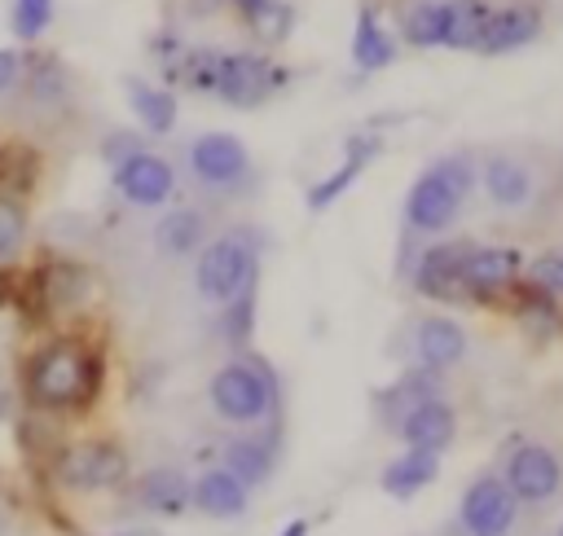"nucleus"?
<instances>
[{"mask_svg":"<svg viewBox=\"0 0 563 536\" xmlns=\"http://www.w3.org/2000/svg\"><path fill=\"white\" fill-rule=\"evenodd\" d=\"M207 400H211V413L220 422L260 426V422H273L277 417V378H273V369L264 360L233 356V360H224L211 373Z\"/></svg>","mask_w":563,"mask_h":536,"instance_id":"2","label":"nucleus"},{"mask_svg":"<svg viewBox=\"0 0 563 536\" xmlns=\"http://www.w3.org/2000/svg\"><path fill=\"white\" fill-rule=\"evenodd\" d=\"M519 518V501L510 496V488L501 483V474H475L462 492L457 505V527L462 536H510Z\"/></svg>","mask_w":563,"mask_h":536,"instance_id":"9","label":"nucleus"},{"mask_svg":"<svg viewBox=\"0 0 563 536\" xmlns=\"http://www.w3.org/2000/svg\"><path fill=\"white\" fill-rule=\"evenodd\" d=\"M440 474V453H418V448H405L400 457H391L387 466H383V474H378V483H383V492H391V496H413V492H422L431 479Z\"/></svg>","mask_w":563,"mask_h":536,"instance_id":"24","label":"nucleus"},{"mask_svg":"<svg viewBox=\"0 0 563 536\" xmlns=\"http://www.w3.org/2000/svg\"><path fill=\"white\" fill-rule=\"evenodd\" d=\"M471 185H475V163H471L466 154H444V158H435V163L413 180V189H409V198H405V224H409L413 233H444V228L457 220V211H462Z\"/></svg>","mask_w":563,"mask_h":536,"instance_id":"3","label":"nucleus"},{"mask_svg":"<svg viewBox=\"0 0 563 536\" xmlns=\"http://www.w3.org/2000/svg\"><path fill=\"white\" fill-rule=\"evenodd\" d=\"M123 97H128V105H132V114L141 119L145 132L167 136V132L176 127V92H172V88L128 75V79H123Z\"/></svg>","mask_w":563,"mask_h":536,"instance_id":"20","label":"nucleus"},{"mask_svg":"<svg viewBox=\"0 0 563 536\" xmlns=\"http://www.w3.org/2000/svg\"><path fill=\"white\" fill-rule=\"evenodd\" d=\"M396 435L405 439V448L440 453V448H449V444H453V435H457V413H453L440 395H431V400L413 404V409L396 422Z\"/></svg>","mask_w":563,"mask_h":536,"instance_id":"14","label":"nucleus"},{"mask_svg":"<svg viewBox=\"0 0 563 536\" xmlns=\"http://www.w3.org/2000/svg\"><path fill=\"white\" fill-rule=\"evenodd\" d=\"M554 536H563V523H559V532H554Z\"/></svg>","mask_w":563,"mask_h":536,"instance_id":"39","label":"nucleus"},{"mask_svg":"<svg viewBox=\"0 0 563 536\" xmlns=\"http://www.w3.org/2000/svg\"><path fill=\"white\" fill-rule=\"evenodd\" d=\"M224 334H229L233 343H242V338L251 334V290H246L242 299L224 303Z\"/></svg>","mask_w":563,"mask_h":536,"instance_id":"34","label":"nucleus"},{"mask_svg":"<svg viewBox=\"0 0 563 536\" xmlns=\"http://www.w3.org/2000/svg\"><path fill=\"white\" fill-rule=\"evenodd\" d=\"M26 294L35 303L40 316H66V312H79L92 303L97 294V272L70 255H53V259H40L31 281H26Z\"/></svg>","mask_w":563,"mask_h":536,"instance_id":"6","label":"nucleus"},{"mask_svg":"<svg viewBox=\"0 0 563 536\" xmlns=\"http://www.w3.org/2000/svg\"><path fill=\"white\" fill-rule=\"evenodd\" d=\"M435 395V373H422V369H413L409 378H400L387 395H383V413H387V422L396 426L413 404H422V400H431Z\"/></svg>","mask_w":563,"mask_h":536,"instance_id":"28","label":"nucleus"},{"mask_svg":"<svg viewBox=\"0 0 563 536\" xmlns=\"http://www.w3.org/2000/svg\"><path fill=\"white\" fill-rule=\"evenodd\" d=\"M484 193H488L497 206L515 211V206H528V202H532L537 180H532V171H528L519 158L493 154V158L484 163Z\"/></svg>","mask_w":563,"mask_h":536,"instance_id":"22","label":"nucleus"},{"mask_svg":"<svg viewBox=\"0 0 563 536\" xmlns=\"http://www.w3.org/2000/svg\"><path fill=\"white\" fill-rule=\"evenodd\" d=\"M114 193L128 202V206H141V211H154V206H167L172 193H176V171L163 154L154 149H141L123 163H114Z\"/></svg>","mask_w":563,"mask_h":536,"instance_id":"11","label":"nucleus"},{"mask_svg":"<svg viewBox=\"0 0 563 536\" xmlns=\"http://www.w3.org/2000/svg\"><path fill=\"white\" fill-rule=\"evenodd\" d=\"M22 88H26L35 101L53 105V101H62V97H66V75H62V66H57V62L40 57V62H35V70L26 66V75H22Z\"/></svg>","mask_w":563,"mask_h":536,"instance_id":"32","label":"nucleus"},{"mask_svg":"<svg viewBox=\"0 0 563 536\" xmlns=\"http://www.w3.org/2000/svg\"><path fill=\"white\" fill-rule=\"evenodd\" d=\"M519 264L523 259L510 246H466V259H462V294H475V299L501 294L519 277Z\"/></svg>","mask_w":563,"mask_h":536,"instance_id":"13","label":"nucleus"},{"mask_svg":"<svg viewBox=\"0 0 563 536\" xmlns=\"http://www.w3.org/2000/svg\"><path fill=\"white\" fill-rule=\"evenodd\" d=\"M101 387H106V356L84 334H66V330L48 334L22 356L18 391L31 413L44 417L84 413L97 404Z\"/></svg>","mask_w":563,"mask_h":536,"instance_id":"1","label":"nucleus"},{"mask_svg":"<svg viewBox=\"0 0 563 536\" xmlns=\"http://www.w3.org/2000/svg\"><path fill=\"white\" fill-rule=\"evenodd\" d=\"M202 242H207V220H202L198 206H172V211H163L158 224H154V246H158V255H167V259L198 255Z\"/></svg>","mask_w":563,"mask_h":536,"instance_id":"19","label":"nucleus"},{"mask_svg":"<svg viewBox=\"0 0 563 536\" xmlns=\"http://www.w3.org/2000/svg\"><path fill=\"white\" fill-rule=\"evenodd\" d=\"M462 259H466V246H457V242L427 246L413 264V290L427 299H457L462 294Z\"/></svg>","mask_w":563,"mask_h":536,"instance_id":"16","label":"nucleus"},{"mask_svg":"<svg viewBox=\"0 0 563 536\" xmlns=\"http://www.w3.org/2000/svg\"><path fill=\"white\" fill-rule=\"evenodd\" d=\"M286 75L264 53H216L211 62V92L229 105H260Z\"/></svg>","mask_w":563,"mask_h":536,"instance_id":"8","label":"nucleus"},{"mask_svg":"<svg viewBox=\"0 0 563 536\" xmlns=\"http://www.w3.org/2000/svg\"><path fill=\"white\" fill-rule=\"evenodd\" d=\"M189 505H194L198 514H207V518H238V514H246V505H251V488H246L242 479H233L224 466H211V470H202V474L194 479Z\"/></svg>","mask_w":563,"mask_h":536,"instance_id":"17","label":"nucleus"},{"mask_svg":"<svg viewBox=\"0 0 563 536\" xmlns=\"http://www.w3.org/2000/svg\"><path fill=\"white\" fill-rule=\"evenodd\" d=\"M488 22V4L484 0H444V48H475L479 31Z\"/></svg>","mask_w":563,"mask_h":536,"instance_id":"26","label":"nucleus"},{"mask_svg":"<svg viewBox=\"0 0 563 536\" xmlns=\"http://www.w3.org/2000/svg\"><path fill=\"white\" fill-rule=\"evenodd\" d=\"M9 409H13V395H9V391H4V387H0V422H4V417H9Z\"/></svg>","mask_w":563,"mask_h":536,"instance_id":"38","label":"nucleus"},{"mask_svg":"<svg viewBox=\"0 0 563 536\" xmlns=\"http://www.w3.org/2000/svg\"><path fill=\"white\" fill-rule=\"evenodd\" d=\"M255 242L246 233H220L211 242H202V250L194 255V286L207 303L224 308L233 299H242L255 286Z\"/></svg>","mask_w":563,"mask_h":536,"instance_id":"5","label":"nucleus"},{"mask_svg":"<svg viewBox=\"0 0 563 536\" xmlns=\"http://www.w3.org/2000/svg\"><path fill=\"white\" fill-rule=\"evenodd\" d=\"M185 163H189L194 180L202 189H216V193H233V189H242L251 180V154L233 132L194 136L189 149H185Z\"/></svg>","mask_w":563,"mask_h":536,"instance_id":"7","label":"nucleus"},{"mask_svg":"<svg viewBox=\"0 0 563 536\" xmlns=\"http://www.w3.org/2000/svg\"><path fill=\"white\" fill-rule=\"evenodd\" d=\"M26 233H31L26 198L0 189V264H13L18 259V250L26 246Z\"/></svg>","mask_w":563,"mask_h":536,"instance_id":"27","label":"nucleus"},{"mask_svg":"<svg viewBox=\"0 0 563 536\" xmlns=\"http://www.w3.org/2000/svg\"><path fill=\"white\" fill-rule=\"evenodd\" d=\"M537 35H541V13L532 4H506V9H488V22H484L475 48L479 53H510Z\"/></svg>","mask_w":563,"mask_h":536,"instance_id":"18","label":"nucleus"},{"mask_svg":"<svg viewBox=\"0 0 563 536\" xmlns=\"http://www.w3.org/2000/svg\"><path fill=\"white\" fill-rule=\"evenodd\" d=\"M189 488L194 479L180 470V466H150L141 470V479L132 483V496L145 514H158V518H176L189 510Z\"/></svg>","mask_w":563,"mask_h":536,"instance_id":"15","label":"nucleus"},{"mask_svg":"<svg viewBox=\"0 0 563 536\" xmlns=\"http://www.w3.org/2000/svg\"><path fill=\"white\" fill-rule=\"evenodd\" d=\"M233 4H238V13L246 18V26H251L255 35H264V40H282L286 26H290V9L277 4V0H233Z\"/></svg>","mask_w":563,"mask_h":536,"instance_id":"30","label":"nucleus"},{"mask_svg":"<svg viewBox=\"0 0 563 536\" xmlns=\"http://www.w3.org/2000/svg\"><path fill=\"white\" fill-rule=\"evenodd\" d=\"M277 536H308V518H290V523H286Z\"/></svg>","mask_w":563,"mask_h":536,"instance_id":"37","label":"nucleus"},{"mask_svg":"<svg viewBox=\"0 0 563 536\" xmlns=\"http://www.w3.org/2000/svg\"><path fill=\"white\" fill-rule=\"evenodd\" d=\"M128 470H132L128 448L119 439H106V435L66 439L48 457V474L66 492H106V488H119V483H128Z\"/></svg>","mask_w":563,"mask_h":536,"instance_id":"4","label":"nucleus"},{"mask_svg":"<svg viewBox=\"0 0 563 536\" xmlns=\"http://www.w3.org/2000/svg\"><path fill=\"white\" fill-rule=\"evenodd\" d=\"M374 154H378V136H369V132L352 136V141H347V149H343V163H339V167H334L325 180H317V185L308 189V206H312V211L330 206V202H334L343 189H352V180H356V176L369 167V158H374Z\"/></svg>","mask_w":563,"mask_h":536,"instance_id":"21","label":"nucleus"},{"mask_svg":"<svg viewBox=\"0 0 563 536\" xmlns=\"http://www.w3.org/2000/svg\"><path fill=\"white\" fill-rule=\"evenodd\" d=\"M9 26L18 40H40L48 26H53V0H13L9 9Z\"/></svg>","mask_w":563,"mask_h":536,"instance_id":"31","label":"nucleus"},{"mask_svg":"<svg viewBox=\"0 0 563 536\" xmlns=\"http://www.w3.org/2000/svg\"><path fill=\"white\" fill-rule=\"evenodd\" d=\"M233 479H242L246 488H255V483H264L268 474H273V466H277V444H273V435H238V439H229L224 444V461H220Z\"/></svg>","mask_w":563,"mask_h":536,"instance_id":"23","label":"nucleus"},{"mask_svg":"<svg viewBox=\"0 0 563 536\" xmlns=\"http://www.w3.org/2000/svg\"><path fill=\"white\" fill-rule=\"evenodd\" d=\"M444 35V0H422L405 13V40L418 44V48H431L440 44Z\"/></svg>","mask_w":563,"mask_h":536,"instance_id":"29","label":"nucleus"},{"mask_svg":"<svg viewBox=\"0 0 563 536\" xmlns=\"http://www.w3.org/2000/svg\"><path fill=\"white\" fill-rule=\"evenodd\" d=\"M528 286L545 299H563V250H545L528 264Z\"/></svg>","mask_w":563,"mask_h":536,"instance_id":"33","label":"nucleus"},{"mask_svg":"<svg viewBox=\"0 0 563 536\" xmlns=\"http://www.w3.org/2000/svg\"><path fill=\"white\" fill-rule=\"evenodd\" d=\"M409 347L422 373H444L466 356V330L453 316H422L409 334Z\"/></svg>","mask_w":563,"mask_h":536,"instance_id":"12","label":"nucleus"},{"mask_svg":"<svg viewBox=\"0 0 563 536\" xmlns=\"http://www.w3.org/2000/svg\"><path fill=\"white\" fill-rule=\"evenodd\" d=\"M501 483L510 488V496L519 505H545L559 496L563 488V461L554 448L545 444H519L510 457H506V470H501Z\"/></svg>","mask_w":563,"mask_h":536,"instance_id":"10","label":"nucleus"},{"mask_svg":"<svg viewBox=\"0 0 563 536\" xmlns=\"http://www.w3.org/2000/svg\"><path fill=\"white\" fill-rule=\"evenodd\" d=\"M22 75H26V57L18 48H0V97L22 88Z\"/></svg>","mask_w":563,"mask_h":536,"instance_id":"35","label":"nucleus"},{"mask_svg":"<svg viewBox=\"0 0 563 536\" xmlns=\"http://www.w3.org/2000/svg\"><path fill=\"white\" fill-rule=\"evenodd\" d=\"M391 57H396V40L378 26L374 9L365 4V9L356 13V26H352V62H356L361 70H383Z\"/></svg>","mask_w":563,"mask_h":536,"instance_id":"25","label":"nucleus"},{"mask_svg":"<svg viewBox=\"0 0 563 536\" xmlns=\"http://www.w3.org/2000/svg\"><path fill=\"white\" fill-rule=\"evenodd\" d=\"M145 145L132 136V132H110L106 136V145H101V154L110 158V163H123V158H132V154H141Z\"/></svg>","mask_w":563,"mask_h":536,"instance_id":"36","label":"nucleus"}]
</instances>
